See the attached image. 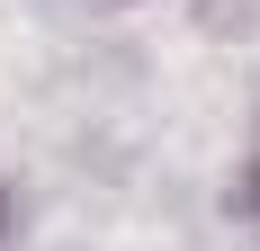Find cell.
Here are the masks:
<instances>
[{
	"mask_svg": "<svg viewBox=\"0 0 260 251\" xmlns=\"http://www.w3.org/2000/svg\"><path fill=\"white\" fill-rule=\"evenodd\" d=\"M251 189H260V162H251Z\"/></svg>",
	"mask_w": 260,
	"mask_h": 251,
	"instance_id": "1",
	"label": "cell"
}]
</instances>
